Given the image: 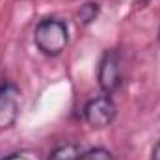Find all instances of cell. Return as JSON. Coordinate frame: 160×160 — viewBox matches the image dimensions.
Instances as JSON below:
<instances>
[{"label":"cell","instance_id":"cell-1","mask_svg":"<svg viewBox=\"0 0 160 160\" xmlns=\"http://www.w3.org/2000/svg\"><path fill=\"white\" fill-rule=\"evenodd\" d=\"M69 43V24L60 17H45L34 28V45L43 56H60Z\"/></svg>","mask_w":160,"mask_h":160},{"label":"cell","instance_id":"cell-2","mask_svg":"<svg viewBox=\"0 0 160 160\" xmlns=\"http://www.w3.org/2000/svg\"><path fill=\"white\" fill-rule=\"evenodd\" d=\"M97 82L104 95H114L123 86V62L121 54L114 48L102 52L97 67Z\"/></svg>","mask_w":160,"mask_h":160},{"label":"cell","instance_id":"cell-3","mask_svg":"<svg viewBox=\"0 0 160 160\" xmlns=\"http://www.w3.org/2000/svg\"><path fill=\"white\" fill-rule=\"evenodd\" d=\"M82 116L91 128H106L118 118V104L112 95H99L84 104Z\"/></svg>","mask_w":160,"mask_h":160},{"label":"cell","instance_id":"cell-4","mask_svg":"<svg viewBox=\"0 0 160 160\" xmlns=\"http://www.w3.org/2000/svg\"><path fill=\"white\" fill-rule=\"evenodd\" d=\"M21 114V89L13 82L0 84V130L11 128Z\"/></svg>","mask_w":160,"mask_h":160},{"label":"cell","instance_id":"cell-5","mask_svg":"<svg viewBox=\"0 0 160 160\" xmlns=\"http://www.w3.org/2000/svg\"><path fill=\"white\" fill-rule=\"evenodd\" d=\"M82 151H80L78 143H73V142H65V143H60L56 145L50 155L48 160H78Z\"/></svg>","mask_w":160,"mask_h":160},{"label":"cell","instance_id":"cell-6","mask_svg":"<svg viewBox=\"0 0 160 160\" xmlns=\"http://www.w3.org/2000/svg\"><path fill=\"white\" fill-rule=\"evenodd\" d=\"M99 13H101V4L99 2H84L77 11V19H78V22L82 26H89L91 22L97 21Z\"/></svg>","mask_w":160,"mask_h":160},{"label":"cell","instance_id":"cell-7","mask_svg":"<svg viewBox=\"0 0 160 160\" xmlns=\"http://www.w3.org/2000/svg\"><path fill=\"white\" fill-rule=\"evenodd\" d=\"M78 160H116L114 153L106 147H93L80 155Z\"/></svg>","mask_w":160,"mask_h":160},{"label":"cell","instance_id":"cell-8","mask_svg":"<svg viewBox=\"0 0 160 160\" xmlns=\"http://www.w3.org/2000/svg\"><path fill=\"white\" fill-rule=\"evenodd\" d=\"M2 160H41L39 155L38 153H34V151H15V153H11V155H8V157H4Z\"/></svg>","mask_w":160,"mask_h":160},{"label":"cell","instance_id":"cell-9","mask_svg":"<svg viewBox=\"0 0 160 160\" xmlns=\"http://www.w3.org/2000/svg\"><path fill=\"white\" fill-rule=\"evenodd\" d=\"M151 160H160V140L155 143V147L151 151Z\"/></svg>","mask_w":160,"mask_h":160}]
</instances>
